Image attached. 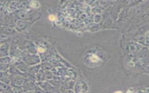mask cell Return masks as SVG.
<instances>
[{"mask_svg": "<svg viewBox=\"0 0 149 93\" xmlns=\"http://www.w3.org/2000/svg\"><path fill=\"white\" fill-rule=\"evenodd\" d=\"M8 45L6 44H2L0 45V58L7 56L8 53Z\"/></svg>", "mask_w": 149, "mask_h": 93, "instance_id": "1", "label": "cell"}, {"mask_svg": "<svg viewBox=\"0 0 149 93\" xmlns=\"http://www.w3.org/2000/svg\"><path fill=\"white\" fill-rule=\"evenodd\" d=\"M10 62V59L8 56H3V57H1L0 58V63H2V64H7L8 65V63Z\"/></svg>", "mask_w": 149, "mask_h": 93, "instance_id": "2", "label": "cell"}, {"mask_svg": "<svg viewBox=\"0 0 149 93\" xmlns=\"http://www.w3.org/2000/svg\"><path fill=\"white\" fill-rule=\"evenodd\" d=\"M8 67V65L0 63V71H5L7 70Z\"/></svg>", "mask_w": 149, "mask_h": 93, "instance_id": "3", "label": "cell"}, {"mask_svg": "<svg viewBox=\"0 0 149 93\" xmlns=\"http://www.w3.org/2000/svg\"><path fill=\"white\" fill-rule=\"evenodd\" d=\"M91 60L93 62H97V61L98 60V58H97L95 55H93V56H91Z\"/></svg>", "mask_w": 149, "mask_h": 93, "instance_id": "4", "label": "cell"}, {"mask_svg": "<svg viewBox=\"0 0 149 93\" xmlns=\"http://www.w3.org/2000/svg\"><path fill=\"white\" fill-rule=\"evenodd\" d=\"M49 19L50 20H52V21H53V20H54L55 19V17L54 16V15H50L49 16Z\"/></svg>", "mask_w": 149, "mask_h": 93, "instance_id": "5", "label": "cell"}, {"mask_svg": "<svg viewBox=\"0 0 149 93\" xmlns=\"http://www.w3.org/2000/svg\"><path fill=\"white\" fill-rule=\"evenodd\" d=\"M38 51L39 52H44V49H41V48H38Z\"/></svg>", "mask_w": 149, "mask_h": 93, "instance_id": "6", "label": "cell"}, {"mask_svg": "<svg viewBox=\"0 0 149 93\" xmlns=\"http://www.w3.org/2000/svg\"><path fill=\"white\" fill-rule=\"evenodd\" d=\"M115 93H122V92L121 91H116Z\"/></svg>", "mask_w": 149, "mask_h": 93, "instance_id": "7", "label": "cell"}]
</instances>
